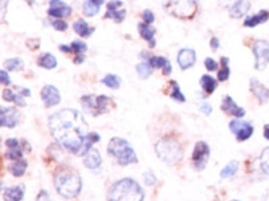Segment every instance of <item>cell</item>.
<instances>
[{
    "label": "cell",
    "mask_w": 269,
    "mask_h": 201,
    "mask_svg": "<svg viewBox=\"0 0 269 201\" xmlns=\"http://www.w3.org/2000/svg\"><path fill=\"white\" fill-rule=\"evenodd\" d=\"M49 127L53 137L73 155L81 153L88 136V124L84 115L74 109L59 110L50 115Z\"/></svg>",
    "instance_id": "obj_1"
},
{
    "label": "cell",
    "mask_w": 269,
    "mask_h": 201,
    "mask_svg": "<svg viewBox=\"0 0 269 201\" xmlns=\"http://www.w3.org/2000/svg\"><path fill=\"white\" fill-rule=\"evenodd\" d=\"M54 186L65 199H73L81 192L82 180L74 169L69 167H61L54 174Z\"/></svg>",
    "instance_id": "obj_2"
},
{
    "label": "cell",
    "mask_w": 269,
    "mask_h": 201,
    "mask_svg": "<svg viewBox=\"0 0 269 201\" xmlns=\"http://www.w3.org/2000/svg\"><path fill=\"white\" fill-rule=\"evenodd\" d=\"M109 201H143L144 192L134 178H121L112 185L109 193Z\"/></svg>",
    "instance_id": "obj_3"
},
{
    "label": "cell",
    "mask_w": 269,
    "mask_h": 201,
    "mask_svg": "<svg viewBox=\"0 0 269 201\" xmlns=\"http://www.w3.org/2000/svg\"><path fill=\"white\" fill-rule=\"evenodd\" d=\"M108 152L109 155L116 158L120 165H131V164L137 162L134 150L131 148L128 141H125L123 138H112L108 145Z\"/></svg>",
    "instance_id": "obj_4"
},
{
    "label": "cell",
    "mask_w": 269,
    "mask_h": 201,
    "mask_svg": "<svg viewBox=\"0 0 269 201\" xmlns=\"http://www.w3.org/2000/svg\"><path fill=\"white\" fill-rule=\"evenodd\" d=\"M155 150L159 158L168 165H174L183 157L182 146L172 138H163L158 141V144L155 145Z\"/></svg>",
    "instance_id": "obj_5"
},
{
    "label": "cell",
    "mask_w": 269,
    "mask_h": 201,
    "mask_svg": "<svg viewBox=\"0 0 269 201\" xmlns=\"http://www.w3.org/2000/svg\"><path fill=\"white\" fill-rule=\"evenodd\" d=\"M80 102H81V105L84 106V109L93 115L106 113V111L111 110V108L115 106V102H113L109 97H106V95H99V97H94V95H84V97L80 99Z\"/></svg>",
    "instance_id": "obj_6"
},
{
    "label": "cell",
    "mask_w": 269,
    "mask_h": 201,
    "mask_svg": "<svg viewBox=\"0 0 269 201\" xmlns=\"http://www.w3.org/2000/svg\"><path fill=\"white\" fill-rule=\"evenodd\" d=\"M164 10L170 12L171 15L181 19H191L197 12V3L190 0V1H168L163 4Z\"/></svg>",
    "instance_id": "obj_7"
},
{
    "label": "cell",
    "mask_w": 269,
    "mask_h": 201,
    "mask_svg": "<svg viewBox=\"0 0 269 201\" xmlns=\"http://www.w3.org/2000/svg\"><path fill=\"white\" fill-rule=\"evenodd\" d=\"M253 54L256 58L254 67L263 70L269 63V43L265 40H256L253 45Z\"/></svg>",
    "instance_id": "obj_8"
},
{
    "label": "cell",
    "mask_w": 269,
    "mask_h": 201,
    "mask_svg": "<svg viewBox=\"0 0 269 201\" xmlns=\"http://www.w3.org/2000/svg\"><path fill=\"white\" fill-rule=\"evenodd\" d=\"M210 157V148L206 144L205 141H199L195 145L193 153V162L194 167L197 170H203Z\"/></svg>",
    "instance_id": "obj_9"
},
{
    "label": "cell",
    "mask_w": 269,
    "mask_h": 201,
    "mask_svg": "<svg viewBox=\"0 0 269 201\" xmlns=\"http://www.w3.org/2000/svg\"><path fill=\"white\" fill-rule=\"evenodd\" d=\"M229 127L238 141H246L253 134V126L246 121L232 120L229 124Z\"/></svg>",
    "instance_id": "obj_10"
},
{
    "label": "cell",
    "mask_w": 269,
    "mask_h": 201,
    "mask_svg": "<svg viewBox=\"0 0 269 201\" xmlns=\"http://www.w3.org/2000/svg\"><path fill=\"white\" fill-rule=\"evenodd\" d=\"M41 97L46 108H53L55 105H58L61 101V94H59L58 89L53 85H46L43 87L41 92Z\"/></svg>",
    "instance_id": "obj_11"
},
{
    "label": "cell",
    "mask_w": 269,
    "mask_h": 201,
    "mask_svg": "<svg viewBox=\"0 0 269 201\" xmlns=\"http://www.w3.org/2000/svg\"><path fill=\"white\" fill-rule=\"evenodd\" d=\"M19 111L12 108H1L0 110V124L1 126L15 127L19 124Z\"/></svg>",
    "instance_id": "obj_12"
},
{
    "label": "cell",
    "mask_w": 269,
    "mask_h": 201,
    "mask_svg": "<svg viewBox=\"0 0 269 201\" xmlns=\"http://www.w3.org/2000/svg\"><path fill=\"white\" fill-rule=\"evenodd\" d=\"M176 61L182 70L190 69L195 63V51L191 48H182L181 51L178 52Z\"/></svg>",
    "instance_id": "obj_13"
},
{
    "label": "cell",
    "mask_w": 269,
    "mask_h": 201,
    "mask_svg": "<svg viewBox=\"0 0 269 201\" xmlns=\"http://www.w3.org/2000/svg\"><path fill=\"white\" fill-rule=\"evenodd\" d=\"M120 7H123V3L121 1H109L108 4H106V14L105 17H112V19H115V22L117 23H120L121 20H123L124 17H125V10H118Z\"/></svg>",
    "instance_id": "obj_14"
},
{
    "label": "cell",
    "mask_w": 269,
    "mask_h": 201,
    "mask_svg": "<svg viewBox=\"0 0 269 201\" xmlns=\"http://www.w3.org/2000/svg\"><path fill=\"white\" fill-rule=\"evenodd\" d=\"M221 109L225 111V113H228L230 115H234V117H244L245 115V110L240 108L238 105L235 104L233 101V98L230 97V95H226V97L223 98L222 105H221Z\"/></svg>",
    "instance_id": "obj_15"
},
{
    "label": "cell",
    "mask_w": 269,
    "mask_h": 201,
    "mask_svg": "<svg viewBox=\"0 0 269 201\" xmlns=\"http://www.w3.org/2000/svg\"><path fill=\"white\" fill-rule=\"evenodd\" d=\"M70 14H71V8L67 6L66 3H64V1H57V0L50 1L49 15L61 19V17L69 16Z\"/></svg>",
    "instance_id": "obj_16"
},
{
    "label": "cell",
    "mask_w": 269,
    "mask_h": 201,
    "mask_svg": "<svg viewBox=\"0 0 269 201\" xmlns=\"http://www.w3.org/2000/svg\"><path fill=\"white\" fill-rule=\"evenodd\" d=\"M26 186L23 184L8 186L3 190V199L4 201H20L23 199Z\"/></svg>",
    "instance_id": "obj_17"
},
{
    "label": "cell",
    "mask_w": 269,
    "mask_h": 201,
    "mask_svg": "<svg viewBox=\"0 0 269 201\" xmlns=\"http://www.w3.org/2000/svg\"><path fill=\"white\" fill-rule=\"evenodd\" d=\"M251 90L252 93L258 98V101L264 104L269 99V89L261 85L256 78H252L251 79Z\"/></svg>",
    "instance_id": "obj_18"
},
{
    "label": "cell",
    "mask_w": 269,
    "mask_h": 201,
    "mask_svg": "<svg viewBox=\"0 0 269 201\" xmlns=\"http://www.w3.org/2000/svg\"><path fill=\"white\" fill-rule=\"evenodd\" d=\"M84 164L89 169H97L101 165V155H100L99 150L93 149V148L89 150L88 153L84 155Z\"/></svg>",
    "instance_id": "obj_19"
},
{
    "label": "cell",
    "mask_w": 269,
    "mask_h": 201,
    "mask_svg": "<svg viewBox=\"0 0 269 201\" xmlns=\"http://www.w3.org/2000/svg\"><path fill=\"white\" fill-rule=\"evenodd\" d=\"M269 19V11L267 10H261V11L256 14V15H252V16H248L244 20V24L246 27H256L258 24L265 23Z\"/></svg>",
    "instance_id": "obj_20"
},
{
    "label": "cell",
    "mask_w": 269,
    "mask_h": 201,
    "mask_svg": "<svg viewBox=\"0 0 269 201\" xmlns=\"http://www.w3.org/2000/svg\"><path fill=\"white\" fill-rule=\"evenodd\" d=\"M251 8V3L249 1H235L232 6L229 7V12H230V16L232 17H241L242 15H245L246 12L249 11Z\"/></svg>",
    "instance_id": "obj_21"
},
{
    "label": "cell",
    "mask_w": 269,
    "mask_h": 201,
    "mask_svg": "<svg viewBox=\"0 0 269 201\" xmlns=\"http://www.w3.org/2000/svg\"><path fill=\"white\" fill-rule=\"evenodd\" d=\"M139 32H140L143 39H146L150 42V47H155V45H156V42H155V39H153V36H155V34H156L155 29H152L150 24L140 23L139 24Z\"/></svg>",
    "instance_id": "obj_22"
},
{
    "label": "cell",
    "mask_w": 269,
    "mask_h": 201,
    "mask_svg": "<svg viewBox=\"0 0 269 201\" xmlns=\"http://www.w3.org/2000/svg\"><path fill=\"white\" fill-rule=\"evenodd\" d=\"M102 4V0H88L84 3L82 10L86 16H94L100 11V7Z\"/></svg>",
    "instance_id": "obj_23"
},
{
    "label": "cell",
    "mask_w": 269,
    "mask_h": 201,
    "mask_svg": "<svg viewBox=\"0 0 269 201\" xmlns=\"http://www.w3.org/2000/svg\"><path fill=\"white\" fill-rule=\"evenodd\" d=\"M26 169H27V161H24V160L14 161L11 165L8 167V170H10L12 176H15V177H20V176H23L24 172H26Z\"/></svg>",
    "instance_id": "obj_24"
},
{
    "label": "cell",
    "mask_w": 269,
    "mask_h": 201,
    "mask_svg": "<svg viewBox=\"0 0 269 201\" xmlns=\"http://www.w3.org/2000/svg\"><path fill=\"white\" fill-rule=\"evenodd\" d=\"M38 64L43 69H55L57 67V59L53 54H42L38 59Z\"/></svg>",
    "instance_id": "obj_25"
},
{
    "label": "cell",
    "mask_w": 269,
    "mask_h": 201,
    "mask_svg": "<svg viewBox=\"0 0 269 201\" xmlns=\"http://www.w3.org/2000/svg\"><path fill=\"white\" fill-rule=\"evenodd\" d=\"M73 29L80 36H89L94 31V29H90L88 23L82 19H78L76 23L73 24Z\"/></svg>",
    "instance_id": "obj_26"
},
{
    "label": "cell",
    "mask_w": 269,
    "mask_h": 201,
    "mask_svg": "<svg viewBox=\"0 0 269 201\" xmlns=\"http://www.w3.org/2000/svg\"><path fill=\"white\" fill-rule=\"evenodd\" d=\"M201 87L203 89V92L206 94H211V93L216 90L217 80L213 77H210V75H203L201 78Z\"/></svg>",
    "instance_id": "obj_27"
},
{
    "label": "cell",
    "mask_w": 269,
    "mask_h": 201,
    "mask_svg": "<svg viewBox=\"0 0 269 201\" xmlns=\"http://www.w3.org/2000/svg\"><path fill=\"white\" fill-rule=\"evenodd\" d=\"M237 170H238V162L237 161H230L228 165L221 170L219 176H221V178H230L237 173Z\"/></svg>",
    "instance_id": "obj_28"
},
{
    "label": "cell",
    "mask_w": 269,
    "mask_h": 201,
    "mask_svg": "<svg viewBox=\"0 0 269 201\" xmlns=\"http://www.w3.org/2000/svg\"><path fill=\"white\" fill-rule=\"evenodd\" d=\"M102 83L108 86L109 89H115L117 90L120 85H121V79H120V77L116 74H108L105 75V78H102Z\"/></svg>",
    "instance_id": "obj_29"
},
{
    "label": "cell",
    "mask_w": 269,
    "mask_h": 201,
    "mask_svg": "<svg viewBox=\"0 0 269 201\" xmlns=\"http://www.w3.org/2000/svg\"><path fill=\"white\" fill-rule=\"evenodd\" d=\"M170 86H171L170 97L172 98V99H175V101H179V102H185V101H186V98H185V95L182 94L181 87H179V85H178V82H175V80H170Z\"/></svg>",
    "instance_id": "obj_30"
},
{
    "label": "cell",
    "mask_w": 269,
    "mask_h": 201,
    "mask_svg": "<svg viewBox=\"0 0 269 201\" xmlns=\"http://www.w3.org/2000/svg\"><path fill=\"white\" fill-rule=\"evenodd\" d=\"M136 71H137V74H139L140 78L146 79V78H148L150 75L152 74V67L147 61H144V62H141V63L136 66Z\"/></svg>",
    "instance_id": "obj_31"
},
{
    "label": "cell",
    "mask_w": 269,
    "mask_h": 201,
    "mask_svg": "<svg viewBox=\"0 0 269 201\" xmlns=\"http://www.w3.org/2000/svg\"><path fill=\"white\" fill-rule=\"evenodd\" d=\"M7 70L10 71H19L23 69V61L20 58H12V59H7L4 62Z\"/></svg>",
    "instance_id": "obj_32"
},
{
    "label": "cell",
    "mask_w": 269,
    "mask_h": 201,
    "mask_svg": "<svg viewBox=\"0 0 269 201\" xmlns=\"http://www.w3.org/2000/svg\"><path fill=\"white\" fill-rule=\"evenodd\" d=\"M221 63H222V67H221V70L218 71V80H221V82H223V80H226L229 78V75H230V69H229V59L228 58H221Z\"/></svg>",
    "instance_id": "obj_33"
},
{
    "label": "cell",
    "mask_w": 269,
    "mask_h": 201,
    "mask_svg": "<svg viewBox=\"0 0 269 201\" xmlns=\"http://www.w3.org/2000/svg\"><path fill=\"white\" fill-rule=\"evenodd\" d=\"M260 165H261V169L263 172L269 176V146H267L265 149L263 150V153L260 155Z\"/></svg>",
    "instance_id": "obj_34"
},
{
    "label": "cell",
    "mask_w": 269,
    "mask_h": 201,
    "mask_svg": "<svg viewBox=\"0 0 269 201\" xmlns=\"http://www.w3.org/2000/svg\"><path fill=\"white\" fill-rule=\"evenodd\" d=\"M23 153V148H20V146H19V148H14V149H8V152L6 153V158L11 160L12 162H14V161H19L22 160Z\"/></svg>",
    "instance_id": "obj_35"
},
{
    "label": "cell",
    "mask_w": 269,
    "mask_h": 201,
    "mask_svg": "<svg viewBox=\"0 0 269 201\" xmlns=\"http://www.w3.org/2000/svg\"><path fill=\"white\" fill-rule=\"evenodd\" d=\"M167 62H168L167 58L156 57V55H152V57L150 58V61H148V63L151 64L152 69H162V67H164L167 64Z\"/></svg>",
    "instance_id": "obj_36"
},
{
    "label": "cell",
    "mask_w": 269,
    "mask_h": 201,
    "mask_svg": "<svg viewBox=\"0 0 269 201\" xmlns=\"http://www.w3.org/2000/svg\"><path fill=\"white\" fill-rule=\"evenodd\" d=\"M70 47H71V51L76 52L77 55H81V54H84V52L88 50L86 43H85V42H81V40H74V42L70 45Z\"/></svg>",
    "instance_id": "obj_37"
},
{
    "label": "cell",
    "mask_w": 269,
    "mask_h": 201,
    "mask_svg": "<svg viewBox=\"0 0 269 201\" xmlns=\"http://www.w3.org/2000/svg\"><path fill=\"white\" fill-rule=\"evenodd\" d=\"M51 26H53L54 29L58 30V31H65V30H67V23L64 22L62 19H57V20H53V22H50Z\"/></svg>",
    "instance_id": "obj_38"
},
{
    "label": "cell",
    "mask_w": 269,
    "mask_h": 201,
    "mask_svg": "<svg viewBox=\"0 0 269 201\" xmlns=\"http://www.w3.org/2000/svg\"><path fill=\"white\" fill-rule=\"evenodd\" d=\"M143 19H144V23L146 24H151L153 23V20H155V15H153L152 11L146 10V11L143 12Z\"/></svg>",
    "instance_id": "obj_39"
},
{
    "label": "cell",
    "mask_w": 269,
    "mask_h": 201,
    "mask_svg": "<svg viewBox=\"0 0 269 201\" xmlns=\"http://www.w3.org/2000/svg\"><path fill=\"white\" fill-rule=\"evenodd\" d=\"M155 181H156V177L153 176V173L151 172L144 173V183H146L148 186H151V185L155 184Z\"/></svg>",
    "instance_id": "obj_40"
},
{
    "label": "cell",
    "mask_w": 269,
    "mask_h": 201,
    "mask_svg": "<svg viewBox=\"0 0 269 201\" xmlns=\"http://www.w3.org/2000/svg\"><path fill=\"white\" fill-rule=\"evenodd\" d=\"M205 66L209 71H214V70H217V67H218V64H217V62L213 58H207V59H206Z\"/></svg>",
    "instance_id": "obj_41"
},
{
    "label": "cell",
    "mask_w": 269,
    "mask_h": 201,
    "mask_svg": "<svg viewBox=\"0 0 269 201\" xmlns=\"http://www.w3.org/2000/svg\"><path fill=\"white\" fill-rule=\"evenodd\" d=\"M6 146L8 149L19 148V141L17 138H8V139H6Z\"/></svg>",
    "instance_id": "obj_42"
},
{
    "label": "cell",
    "mask_w": 269,
    "mask_h": 201,
    "mask_svg": "<svg viewBox=\"0 0 269 201\" xmlns=\"http://www.w3.org/2000/svg\"><path fill=\"white\" fill-rule=\"evenodd\" d=\"M3 99H6L8 102H14V99H15V94L10 90V89H6L4 92H3Z\"/></svg>",
    "instance_id": "obj_43"
},
{
    "label": "cell",
    "mask_w": 269,
    "mask_h": 201,
    "mask_svg": "<svg viewBox=\"0 0 269 201\" xmlns=\"http://www.w3.org/2000/svg\"><path fill=\"white\" fill-rule=\"evenodd\" d=\"M199 110L202 111V113H205L206 115L211 114V111H213V108H211L210 104H207V102H205V104L201 105V108H199Z\"/></svg>",
    "instance_id": "obj_44"
},
{
    "label": "cell",
    "mask_w": 269,
    "mask_h": 201,
    "mask_svg": "<svg viewBox=\"0 0 269 201\" xmlns=\"http://www.w3.org/2000/svg\"><path fill=\"white\" fill-rule=\"evenodd\" d=\"M0 79H1V83H3L4 86H8V85H10V77H8V74H7L4 70L0 71Z\"/></svg>",
    "instance_id": "obj_45"
},
{
    "label": "cell",
    "mask_w": 269,
    "mask_h": 201,
    "mask_svg": "<svg viewBox=\"0 0 269 201\" xmlns=\"http://www.w3.org/2000/svg\"><path fill=\"white\" fill-rule=\"evenodd\" d=\"M36 201H51V199H50V196L46 190H41L38 197H36Z\"/></svg>",
    "instance_id": "obj_46"
},
{
    "label": "cell",
    "mask_w": 269,
    "mask_h": 201,
    "mask_svg": "<svg viewBox=\"0 0 269 201\" xmlns=\"http://www.w3.org/2000/svg\"><path fill=\"white\" fill-rule=\"evenodd\" d=\"M14 102L18 105V106H22V108H23V106H26V101H24V98L22 97V95H18V94L15 95V99H14Z\"/></svg>",
    "instance_id": "obj_47"
},
{
    "label": "cell",
    "mask_w": 269,
    "mask_h": 201,
    "mask_svg": "<svg viewBox=\"0 0 269 201\" xmlns=\"http://www.w3.org/2000/svg\"><path fill=\"white\" fill-rule=\"evenodd\" d=\"M210 46L211 48L216 51L217 48H218V46H219V40H218V38H211L210 39Z\"/></svg>",
    "instance_id": "obj_48"
},
{
    "label": "cell",
    "mask_w": 269,
    "mask_h": 201,
    "mask_svg": "<svg viewBox=\"0 0 269 201\" xmlns=\"http://www.w3.org/2000/svg\"><path fill=\"white\" fill-rule=\"evenodd\" d=\"M17 90H18L22 95H26V97H29V95H31V92H30L29 89H23V87L20 86H17Z\"/></svg>",
    "instance_id": "obj_49"
},
{
    "label": "cell",
    "mask_w": 269,
    "mask_h": 201,
    "mask_svg": "<svg viewBox=\"0 0 269 201\" xmlns=\"http://www.w3.org/2000/svg\"><path fill=\"white\" fill-rule=\"evenodd\" d=\"M163 74L164 75H170L171 74V63L170 61L167 62V64L163 67Z\"/></svg>",
    "instance_id": "obj_50"
},
{
    "label": "cell",
    "mask_w": 269,
    "mask_h": 201,
    "mask_svg": "<svg viewBox=\"0 0 269 201\" xmlns=\"http://www.w3.org/2000/svg\"><path fill=\"white\" fill-rule=\"evenodd\" d=\"M84 61H85V57H84V54H81V55H77L76 59H74V63L80 64V63H82Z\"/></svg>",
    "instance_id": "obj_51"
},
{
    "label": "cell",
    "mask_w": 269,
    "mask_h": 201,
    "mask_svg": "<svg viewBox=\"0 0 269 201\" xmlns=\"http://www.w3.org/2000/svg\"><path fill=\"white\" fill-rule=\"evenodd\" d=\"M59 50L64 52H70L71 51V47L70 46H64V45H61L59 46Z\"/></svg>",
    "instance_id": "obj_52"
},
{
    "label": "cell",
    "mask_w": 269,
    "mask_h": 201,
    "mask_svg": "<svg viewBox=\"0 0 269 201\" xmlns=\"http://www.w3.org/2000/svg\"><path fill=\"white\" fill-rule=\"evenodd\" d=\"M264 137L267 138V139H269V124L264 126Z\"/></svg>",
    "instance_id": "obj_53"
},
{
    "label": "cell",
    "mask_w": 269,
    "mask_h": 201,
    "mask_svg": "<svg viewBox=\"0 0 269 201\" xmlns=\"http://www.w3.org/2000/svg\"><path fill=\"white\" fill-rule=\"evenodd\" d=\"M233 201H240V200H233Z\"/></svg>",
    "instance_id": "obj_54"
}]
</instances>
